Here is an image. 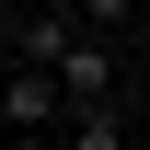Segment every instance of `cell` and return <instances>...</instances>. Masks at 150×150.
Returning <instances> with one entry per match:
<instances>
[{
    "mask_svg": "<svg viewBox=\"0 0 150 150\" xmlns=\"http://www.w3.org/2000/svg\"><path fill=\"white\" fill-rule=\"evenodd\" d=\"M0 127L12 139H58L69 127V81H58L46 58H0Z\"/></svg>",
    "mask_w": 150,
    "mask_h": 150,
    "instance_id": "obj_1",
    "label": "cell"
},
{
    "mask_svg": "<svg viewBox=\"0 0 150 150\" xmlns=\"http://www.w3.org/2000/svg\"><path fill=\"white\" fill-rule=\"evenodd\" d=\"M58 139H81V150H115V139H127V115H115V104H69V127H58Z\"/></svg>",
    "mask_w": 150,
    "mask_h": 150,
    "instance_id": "obj_2",
    "label": "cell"
}]
</instances>
